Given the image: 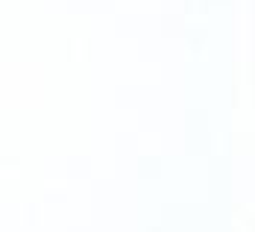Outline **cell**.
<instances>
[]
</instances>
